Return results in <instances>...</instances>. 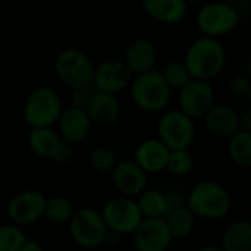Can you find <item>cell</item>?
<instances>
[{"instance_id":"6da1fadb","label":"cell","mask_w":251,"mask_h":251,"mask_svg":"<svg viewBox=\"0 0 251 251\" xmlns=\"http://www.w3.org/2000/svg\"><path fill=\"white\" fill-rule=\"evenodd\" d=\"M182 62L191 78L210 82L225 69L226 50L219 38L201 35L188 46Z\"/></svg>"},{"instance_id":"7a4b0ae2","label":"cell","mask_w":251,"mask_h":251,"mask_svg":"<svg viewBox=\"0 0 251 251\" xmlns=\"http://www.w3.org/2000/svg\"><path fill=\"white\" fill-rule=\"evenodd\" d=\"M185 206L196 219L219 221L225 218L232 207L229 191L216 181H200L187 194Z\"/></svg>"},{"instance_id":"3957f363","label":"cell","mask_w":251,"mask_h":251,"mask_svg":"<svg viewBox=\"0 0 251 251\" xmlns=\"http://www.w3.org/2000/svg\"><path fill=\"white\" fill-rule=\"evenodd\" d=\"M128 88L132 103L146 113H160L169 106L172 90L165 84L157 68L134 75Z\"/></svg>"},{"instance_id":"277c9868","label":"cell","mask_w":251,"mask_h":251,"mask_svg":"<svg viewBox=\"0 0 251 251\" xmlns=\"http://www.w3.org/2000/svg\"><path fill=\"white\" fill-rule=\"evenodd\" d=\"M63 110V103L59 93L47 85L32 88L22 107L24 122L29 128L53 126Z\"/></svg>"},{"instance_id":"5b68a950","label":"cell","mask_w":251,"mask_h":251,"mask_svg":"<svg viewBox=\"0 0 251 251\" xmlns=\"http://www.w3.org/2000/svg\"><path fill=\"white\" fill-rule=\"evenodd\" d=\"M94 66L96 65L91 57L76 47L60 50L54 59V74L57 79L69 90L91 87Z\"/></svg>"},{"instance_id":"8992f818","label":"cell","mask_w":251,"mask_h":251,"mask_svg":"<svg viewBox=\"0 0 251 251\" xmlns=\"http://www.w3.org/2000/svg\"><path fill=\"white\" fill-rule=\"evenodd\" d=\"M240 24V13L231 4L225 1H209L204 3L197 15H196V25L201 35L221 38L232 31Z\"/></svg>"},{"instance_id":"52a82bcc","label":"cell","mask_w":251,"mask_h":251,"mask_svg":"<svg viewBox=\"0 0 251 251\" xmlns=\"http://www.w3.org/2000/svg\"><path fill=\"white\" fill-rule=\"evenodd\" d=\"M68 228L72 241L87 250L103 246V240L107 232L100 212L91 207L75 209L68 221Z\"/></svg>"},{"instance_id":"ba28073f","label":"cell","mask_w":251,"mask_h":251,"mask_svg":"<svg viewBox=\"0 0 251 251\" xmlns=\"http://www.w3.org/2000/svg\"><path fill=\"white\" fill-rule=\"evenodd\" d=\"M157 138L169 150L190 149L196 140V124L179 109L166 110L157 124Z\"/></svg>"},{"instance_id":"9c48e42d","label":"cell","mask_w":251,"mask_h":251,"mask_svg":"<svg viewBox=\"0 0 251 251\" xmlns=\"http://www.w3.org/2000/svg\"><path fill=\"white\" fill-rule=\"evenodd\" d=\"M100 215L104 221V225L109 231L122 235H132L140 222L143 221V215L138 209L135 199L118 196L104 203L100 210Z\"/></svg>"},{"instance_id":"30bf717a","label":"cell","mask_w":251,"mask_h":251,"mask_svg":"<svg viewBox=\"0 0 251 251\" xmlns=\"http://www.w3.org/2000/svg\"><path fill=\"white\" fill-rule=\"evenodd\" d=\"M179 110L194 122L206 116L215 101V90L209 81L191 78L182 88L178 90Z\"/></svg>"},{"instance_id":"8fae6325","label":"cell","mask_w":251,"mask_h":251,"mask_svg":"<svg viewBox=\"0 0 251 251\" xmlns=\"http://www.w3.org/2000/svg\"><path fill=\"white\" fill-rule=\"evenodd\" d=\"M46 196L38 190H22L10 197L6 206L9 221L18 226H28L40 221L44 215Z\"/></svg>"},{"instance_id":"7c38bea8","label":"cell","mask_w":251,"mask_h":251,"mask_svg":"<svg viewBox=\"0 0 251 251\" xmlns=\"http://www.w3.org/2000/svg\"><path fill=\"white\" fill-rule=\"evenodd\" d=\"M132 72L125 65L124 59H106L94 66L93 90L107 94H118L129 87L132 81Z\"/></svg>"},{"instance_id":"4fadbf2b","label":"cell","mask_w":251,"mask_h":251,"mask_svg":"<svg viewBox=\"0 0 251 251\" xmlns=\"http://www.w3.org/2000/svg\"><path fill=\"white\" fill-rule=\"evenodd\" d=\"M174 238L162 218H143L132 232L135 251H168Z\"/></svg>"},{"instance_id":"5bb4252c","label":"cell","mask_w":251,"mask_h":251,"mask_svg":"<svg viewBox=\"0 0 251 251\" xmlns=\"http://www.w3.org/2000/svg\"><path fill=\"white\" fill-rule=\"evenodd\" d=\"M109 175L121 196L135 199L147 188L149 175L134 160L118 162Z\"/></svg>"},{"instance_id":"9a60e30c","label":"cell","mask_w":251,"mask_h":251,"mask_svg":"<svg viewBox=\"0 0 251 251\" xmlns=\"http://www.w3.org/2000/svg\"><path fill=\"white\" fill-rule=\"evenodd\" d=\"M57 126V134L60 140L68 141L74 146H78L84 143L90 134H91V121L85 110L75 109V107H63L57 122L54 124Z\"/></svg>"},{"instance_id":"2e32d148","label":"cell","mask_w":251,"mask_h":251,"mask_svg":"<svg viewBox=\"0 0 251 251\" xmlns=\"http://www.w3.org/2000/svg\"><path fill=\"white\" fill-rule=\"evenodd\" d=\"M87 115L93 126L100 129L112 128L121 118V103L115 94L94 91L87 107Z\"/></svg>"},{"instance_id":"e0dca14e","label":"cell","mask_w":251,"mask_h":251,"mask_svg":"<svg viewBox=\"0 0 251 251\" xmlns=\"http://www.w3.org/2000/svg\"><path fill=\"white\" fill-rule=\"evenodd\" d=\"M157 47L156 44L144 37L132 40L126 50H125V57L124 62L132 72V75L144 74L156 68L157 63Z\"/></svg>"},{"instance_id":"ac0fdd59","label":"cell","mask_w":251,"mask_h":251,"mask_svg":"<svg viewBox=\"0 0 251 251\" xmlns=\"http://www.w3.org/2000/svg\"><path fill=\"white\" fill-rule=\"evenodd\" d=\"M169 149L156 137L141 141L134 151V162L149 175L163 172L169 157Z\"/></svg>"},{"instance_id":"d6986e66","label":"cell","mask_w":251,"mask_h":251,"mask_svg":"<svg viewBox=\"0 0 251 251\" xmlns=\"http://www.w3.org/2000/svg\"><path fill=\"white\" fill-rule=\"evenodd\" d=\"M207 131L218 138H229L238 128V112L228 104L215 103L203 118Z\"/></svg>"},{"instance_id":"ffe728a7","label":"cell","mask_w":251,"mask_h":251,"mask_svg":"<svg viewBox=\"0 0 251 251\" xmlns=\"http://www.w3.org/2000/svg\"><path fill=\"white\" fill-rule=\"evenodd\" d=\"M144 12L160 24H176L182 21L188 10L185 0H140Z\"/></svg>"},{"instance_id":"44dd1931","label":"cell","mask_w":251,"mask_h":251,"mask_svg":"<svg viewBox=\"0 0 251 251\" xmlns=\"http://www.w3.org/2000/svg\"><path fill=\"white\" fill-rule=\"evenodd\" d=\"M60 137L53 126H37L31 128L26 135V144L31 153L40 159H50Z\"/></svg>"},{"instance_id":"7402d4cb","label":"cell","mask_w":251,"mask_h":251,"mask_svg":"<svg viewBox=\"0 0 251 251\" xmlns=\"http://www.w3.org/2000/svg\"><path fill=\"white\" fill-rule=\"evenodd\" d=\"M224 251H251V222L240 219L232 222L221 238Z\"/></svg>"},{"instance_id":"603a6c76","label":"cell","mask_w":251,"mask_h":251,"mask_svg":"<svg viewBox=\"0 0 251 251\" xmlns=\"http://www.w3.org/2000/svg\"><path fill=\"white\" fill-rule=\"evenodd\" d=\"M166 226L174 240H184L188 238L196 228V216L187 206H181L169 212L165 218Z\"/></svg>"},{"instance_id":"cb8c5ba5","label":"cell","mask_w":251,"mask_h":251,"mask_svg":"<svg viewBox=\"0 0 251 251\" xmlns=\"http://www.w3.org/2000/svg\"><path fill=\"white\" fill-rule=\"evenodd\" d=\"M143 218H165L168 213V200L165 190L146 188L135 197Z\"/></svg>"},{"instance_id":"d4e9b609","label":"cell","mask_w":251,"mask_h":251,"mask_svg":"<svg viewBox=\"0 0 251 251\" xmlns=\"http://www.w3.org/2000/svg\"><path fill=\"white\" fill-rule=\"evenodd\" d=\"M228 154L231 160L243 168H251V132L237 131L234 135L228 138Z\"/></svg>"},{"instance_id":"484cf974","label":"cell","mask_w":251,"mask_h":251,"mask_svg":"<svg viewBox=\"0 0 251 251\" xmlns=\"http://www.w3.org/2000/svg\"><path fill=\"white\" fill-rule=\"evenodd\" d=\"M74 210H75V207L68 197L51 196V197L46 199L43 218H46L51 224H68Z\"/></svg>"},{"instance_id":"4316f807","label":"cell","mask_w":251,"mask_h":251,"mask_svg":"<svg viewBox=\"0 0 251 251\" xmlns=\"http://www.w3.org/2000/svg\"><path fill=\"white\" fill-rule=\"evenodd\" d=\"M194 169V156L190 151V149L185 150H171L168 163L165 171L175 176V178H184L191 174Z\"/></svg>"},{"instance_id":"83f0119b","label":"cell","mask_w":251,"mask_h":251,"mask_svg":"<svg viewBox=\"0 0 251 251\" xmlns=\"http://www.w3.org/2000/svg\"><path fill=\"white\" fill-rule=\"evenodd\" d=\"M159 72H160V76L163 78L165 84L171 90H179L191 79V75L182 60L168 62L163 65V68L159 69Z\"/></svg>"},{"instance_id":"f1b7e54d","label":"cell","mask_w":251,"mask_h":251,"mask_svg":"<svg viewBox=\"0 0 251 251\" xmlns=\"http://www.w3.org/2000/svg\"><path fill=\"white\" fill-rule=\"evenodd\" d=\"M88 163L96 174L109 175L118 163L116 153L107 146H97L90 151Z\"/></svg>"},{"instance_id":"f546056e","label":"cell","mask_w":251,"mask_h":251,"mask_svg":"<svg viewBox=\"0 0 251 251\" xmlns=\"http://www.w3.org/2000/svg\"><path fill=\"white\" fill-rule=\"evenodd\" d=\"M26 238L22 226L12 222L0 225V251H19Z\"/></svg>"},{"instance_id":"4dcf8cb0","label":"cell","mask_w":251,"mask_h":251,"mask_svg":"<svg viewBox=\"0 0 251 251\" xmlns=\"http://www.w3.org/2000/svg\"><path fill=\"white\" fill-rule=\"evenodd\" d=\"M74 157H75V146L60 140L49 160H51L57 166H66L74 160Z\"/></svg>"},{"instance_id":"1f68e13d","label":"cell","mask_w":251,"mask_h":251,"mask_svg":"<svg viewBox=\"0 0 251 251\" xmlns=\"http://www.w3.org/2000/svg\"><path fill=\"white\" fill-rule=\"evenodd\" d=\"M93 94H94V90L91 87H81V88L69 90V106L75 109L87 110Z\"/></svg>"},{"instance_id":"d6a6232c","label":"cell","mask_w":251,"mask_h":251,"mask_svg":"<svg viewBox=\"0 0 251 251\" xmlns=\"http://www.w3.org/2000/svg\"><path fill=\"white\" fill-rule=\"evenodd\" d=\"M229 90L231 93L238 97V99H246L250 97L251 94V81L246 75H237L231 79L229 82Z\"/></svg>"},{"instance_id":"836d02e7","label":"cell","mask_w":251,"mask_h":251,"mask_svg":"<svg viewBox=\"0 0 251 251\" xmlns=\"http://www.w3.org/2000/svg\"><path fill=\"white\" fill-rule=\"evenodd\" d=\"M238 128L240 131L251 132V109L246 107L238 113Z\"/></svg>"},{"instance_id":"e575fe53","label":"cell","mask_w":251,"mask_h":251,"mask_svg":"<svg viewBox=\"0 0 251 251\" xmlns=\"http://www.w3.org/2000/svg\"><path fill=\"white\" fill-rule=\"evenodd\" d=\"M19 251H46V250H44V247H43L38 241L31 240V238H26V241L22 244V247H21V250Z\"/></svg>"},{"instance_id":"d590c367","label":"cell","mask_w":251,"mask_h":251,"mask_svg":"<svg viewBox=\"0 0 251 251\" xmlns=\"http://www.w3.org/2000/svg\"><path fill=\"white\" fill-rule=\"evenodd\" d=\"M199 251H224V249L221 247V244L209 243V244H204Z\"/></svg>"},{"instance_id":"8d00e7d4","label":"cell","mask_w":251,"mask_h":251,"mask_svg":"<svg viewBox=\"0 0 251 251\" xmlns=\"http://www.w3.org/2000/svg\"><path fill=\"white\" fill-rule=\"evenodd\" d=\"M185 1H187V3L190 4V3H203L204 0H185Z\"/></svg>"},{"instance_id":"74e56055","label":"cell","mask_w":251,"mask_h":251,"mask_svg":"<svg viewBox=\"0 0 251 251\" xmlns=\"http://www.w3.org/2000/svg\"><path fill=\"white\" fill-rule=\"evenodd\" d=\"M216 1H225V3H229L231 0H216Z\"/></svg>"},{"instance_id":"f35d334b","label":"cell","mask_w":251,"mask_h":251,"mask_svg":"<svg viewBox=\"0 0 251 251\" xmlns=\"http://www.w3.org/2000/svg\"><path fill=\"white\" fill-rule=\"evenodd\" d=\"M124 1H134V0H124Z\"/></svg>"}]
</instances>
